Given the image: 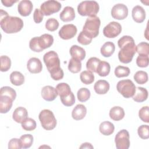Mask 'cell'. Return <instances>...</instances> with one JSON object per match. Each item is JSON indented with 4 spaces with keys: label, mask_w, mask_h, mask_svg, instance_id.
Returning <instances> with one entry per match:
<instances>
[{
    "label": "cell",
    "mask_w": 149,
    "mask_h": 149,
    "mask_svg": "<svg viewBox=\"0 0 149 149\" xmlns=\"http://www.w3.org/2000/svg\"><path fill=\"white\" fill-rule=\"evenodd\" d=\"M58 95L56 88L51 86H45L41 90V96L44 100L47 101H54Z\"/></svg>",
    "instance_id": "cell-15"
},
{
    "label": "cell",
    "mask_w": 149,
    "mask_h": 149,
    "mask_svg": "<svg viewBox=\"0 0 149 149\" xmlns=\"http://www.w3.org/2000/svg\"><path fill=\"white\" fill-rule=\"evenodd\" d=\"M77 27L73 24H68L63 26L59 30L58 34L63 40H69L75 36L77 33Z\"/></svg>",
    "instance_id": "cell-11"
},
{
    "label": "cell",
    "mask_w": 149,
    "mask_h": 149,
    "mask_svg": "<svg viewBox=\"0 0 149 149\" xmlns=\"http://www.w3.org/2000/svg\"><path fill=\"white\" fill-rule=\"evenodd\" d=\"M100 24L101 21L98 17H88L86 20L82 31L91 38H95L99 34Z\"/></svg>",
    "instance_id": "cell-5"
},
{
    "label": "cell",
    "mask_w": 149,
    "mask_h": 149,
    "mask_svg": "<svg viewBox=\"0 0 149 149\" xmlns=\"http://www.w3.org/2000/svg\"><path fill=\"white\" fill-rule=\"evenodd\" d=\"M149 63L148 55H139L136 59V64L139 67L146 68L147 67Z\"/></svg>",
    "instance_id": "cell-47"
},
{
    "label": "cell",
    "mask_w": 149,
    "mask_h": 149,
    "mask_svg": "<svg viewBox=\"0 0 149 149\" xmlns=\"http://www.w3.org/2000/svg\"><path fill=\"white\" fill-rule=\"evenodd\" d=\"M99 9L98 3L95 1H84L77 6V12L80 15L83 16H96Z\"/></svg>",
    "instance_id": "cell-4"
},
{
    "label": "cell",
    "mask_w": 149,
    "mask_h": 149,
    "mask_svg": "<svg viewBox=\"0 0 149 149\" xmlns=\"http://www.w3.org/2000/svg\"><path fill=\"white\" fill-rule=\"evenodd\" d=\"M118 91L126 98L132 97L136 91V86L133 82L129 80H122L116 84Z\"/></svg>",
    "instance_id": "cell-7"
},
{
    "label": "cell",
    "mask_w": 149,
    "mask_h": 149,
    "mask_svg": "<svg viewBox=\"0 0 149 149\" xmlns=\"http://www.w3.org/2000/svg\"><path fill=\"white\" fill-rule=\"evenodd\" d=\"M17 0H2L1 2L2 3V4L6 7H10L12 6L13 3L17 2Z\"/></svg>",
    "instance_id": "cell-51"
},
{
    "label": "cell",
    "mask_w": 149,
    "mask_h": 149,
    "mask_svg": "<svg viewBox=\"0 0 149 149\" xmlns=\"http://www.w3.org/2000/svg\"><path fill=\"white\" fill-rule=\"evenodd\" d=\"M39 44L41 48L44 50L50 47L54 42L53 36L49 34H44L38 37Z\"/></svg>",
    "instance_id": "cell-25"
},
{
    "label": "cell",
    "mask_w": 149,
    "mask_h": 149,
    "mask_svg": "<svg viewBox=\"0 0 149 149\" xmlns=\"http://www.w3.org/2000/svg\"><path fill=\"white\" fill-rule=\"evenodd\" d=\"M90 90L85 87L80 88L77 93V99L80 102H86L90 97Z\"/></svg>",
    "instance_id": "cell-36"
},
{
    "label": "cell",
    "mask_w": 149,
    "mask_h": 149,
    "mask_svg": "<svg viewBox=\"0 0 149 149\" xmlns=\"http://www.w3.org/2000/svg\"><path fill=\"white\" fill-rule=\"evenodd\" d=\"M22 127L26 131H31L36 128V122L34 119L27 118L22 123Z\"/></svg>",
    "instance_id": "cell-38"
},
{
    "label": "cell",
    "mask_w": 149,
    "mask_h": 149,
    "mask_svg": "<svg viewBox=\"0 0 149 149\" xmlns=\"http://www.w3.org/2000/svg\"><path fill=\"white\" fill-rule=\"evenodd\" d=\"M111 70L109 63L105 61H100L97 67L96 73L101 77H105L109 74Z\"/></svg>",
    "instance_id": "cell-30"
},
{
    "label": "cell",
    "mask_w": 149,
    "mask_h": 149,
    "mask_svg": "<svg viewBox=\"0 0 149 149\" xmlns=\"http://www.w3.org/2000/svg\"><path fill=\"white\" fill-rule=\"evenodd\" d=\"M33 8V3L29 0L21 1L17 5L18 12L22 16H29L31 13Z\"/></svg>",
    "instance_id": "cell-14"
},
{
    "label": "cell",
    "mask_w": 149,
    "mask_h": 149,
    "mask_svg": "<svg viewBox=\"0 0 149 149\" xmlns=\"http://www.w3.org/2000/svg\"><path fill=\"white\" fill-rule=\"evenodd\" d=\"M139 137L142 139H147L149 138V127L147 125L140 126L137 130Z\"/></svg>",
    "instance_id": "cell-44"
},
{
    "label": "cell",
    "mask_w": 149,
    "mask_h": 149,
    "mask_svg": "<svg viewBox=\"0 0 149 149\" xmlns=\"http://www.w3.org/2000/svg\"><path fill=\"white\" fill-rule=\"evenodd\" d=\"M136 52L139 55H149V44L146 42H141L136 46Z\"/></svg>",
    "instance_id": "cell-40"
},
{
    "label": "cell",
    "mask_w": 149,
    "mask_h": 149,
    "mask_svg": "<svg viewBox=\"0 0 149 149\" xmlns=\"http://www.w3.org/2000/svg\"><path fill=\"white\" fill-rule=\"evenodd\" d=\"M43 61L52 79L59 80L63 77L64 73L60 67V59L56 52L50 51L45 53L43 56Z\"/></svg>",
    "instance_id": "cell-2"
},
{
    "label": "cell",
    "mask_w": 149,
    "mask_h": 149,
    "mask_svg": "<svg viewBox=\"0 0 149 149\" xmlns=\"http://www.w3.org/2000/svg\"><path fill=\"white\" fill-rule=\"evenodd\" d=\"M87 113V109L83 104H77L72 112V118L76 120L83 119Z\"/></svg>",
    "instance_id": "cell-20"
},
{
    "label": "cell",
    "mask_w": 149,
    "mask_h": 149,
    "mask_svg": "<svg viewBox=\"0 0 149 149\" xmlns=\"http://www.w3.org/2000/svg\"><path fill=\"white\" fill-rule=\"evenodd\" d=\"M94 89L98 94H105L109 90V84L105 80H99L94 84Z\"/></svg>",
    "instance_id": "cell-22"
},
{
    "label": "cell",
    "mask_w": 149,
    "mask_h": 149,
    "mask_svg": "<svg viewBox=\"0 0 149 149\" xmlns=\"http://www.w3.org/2000/svg\"><path fill=\"white\" fill-rule=\"evenodd\" d=\"M139 116L143 122H149V108L148 106L143 107L139 110Z\"/></svg>",
    "instance_id": "cell-45"
},
{
    "label": "cell",
    "mask_w": 149,
    "mask_h": 149,
    "mask_svg": "<svg viewBox=\"0 0 149 149\" xmlns=\"http://www.w3.org/2000/svg\"><path fill=\"white\" fill-rule=\"evenodd\" d=\"M115 74L117 77H127L129 75L130 70L128 67L118 66L115 69Z\"/></svg>",
    "instance_id": "cell-37"
},
{
    "label": "cell",
    "mask_w": 149,
    "mask_h": 149,
    "mask_svg": "<svg viewBox=\"0 0 149 149\" xmlns=\"http://www.w3.org/2000/svg\"><path fill=\"white\" fill-rule=\"evenodd\" d=\"M28 116V112L27 109L22 107H19L16 108L13 112V119L17 123H22L25 120Z\"/></svg>",
    "instance_id": "cell-18"
},
{
    "label": "cell",
    "mask_w": 149,
    "mask_h": 149,
    "mask_svg": "<svg viewBox=\"0 0 149 149\" xmlns=\"http://www.w3.org/2000/svg\"><path fill=\"white\" fill-rule=\"evenodd\" d=\"M115 49V44L112 42L107 41L101 47L100 52L101 55L104 57H109L114 53Z\"/></svg>",
    "instance_id": "cell-26"
},
{
    "label": "cell",
    "mask_w": 149,
    "mask_h": 149,
    "mask_svg": "<svg viewBox=\"0 0 149 149\" xmlns=\"http://www.w3.org/2000/svg\"><path fill=\"white\" fill-rule=\"evenodd\" d=\"M124 109L119 106L112 107L109 111V116L111 119L115 121H119L122 119L125 116Z\"/></svg>",
    "instance_id": "cell-24"
},
{
    "label": "cell",
    "mask_w": 149,
    "mask_h": 149,
    "mask_svg": "<svg viewBox=\"0 0 149 149\" xmlns=\"http://www.w3.org/2000/svg\"><path fill=\"white\" fill-rule=\"evenodd\" d=\"M80 148H93V146L91 143H84L81 144V146L80 147Z\"/></svg>",
    "instance_id": "cell-52"
},
{
    "label": "cell",
    "mask_w": 149,
    "mask_h": 149,
    "mask_svg": "<svg viewBox=\"0 0 149 149\" xmlns=\"http://www.w3.org/2000/svg\"><path fill=\"white\" fill-rule=\"evenodd\" d=\"M56 90L60 98L67 97L72 93L70 86L66 83H59L56 86Z\"/></svg>",
    "instance_id": "cell-28"
},
{
    "label": "cell",
    "mask_w": 149,
    "mask_h": 149,
    "mask_svg": "<svg viewBox=\"0 0 149 149\" xmlns=\"http://www.w3.org/2000/svg\"><path fill=\"white\" fill-rule=\"evenodd\" d=\"M13 101L9 96L0 95V112L1 113H7L11 109Z\"/></svg>",
    "instance_id": "cell-16"
},
{
    "label": "cell",
    "mask_w": 149,
    "mask_h": 149,
    "mask_svg": "<svg viewBox=\"0 0 149 149\" xmlns=\"http://www.w3.org/2000/svg\"><path fill=\"white\" fill-rule=\"evenodd\" d=\"M44 14L41 10L38 8L36 9L33 14V19L35 23H40L43 20Z\"/></svg>",
    "instance_id": "cell-50"
},
{
    "label": "cell",
    "mask_w": 149,
    "mask_h": 149,
    "mask_svg": "<svg viewBox=\"0 0 149 149\" xmlns=\"http://www.w3.org/2000/svg\"><path fill=\"white\" fill-rule=\"evenodd\" d=\"M130 136L127 130H120L115 136V142L118 149H127L130 146Z\"/></svg>",
    "instance_id": "cell-8"
},
{
    "label": "cell",
    "mask_w": 149,
    "mask_h": 149,
    "mask_svg": "<svg viewBox=\"0 0 149 149\" xmlns=\"http://www.w3.org/2000/svg\"><path fill=\"white\" fill-rule=\"evenodd\" d=\"M122 31V26L118 22H111L109 23L103 29V34L107 38H115Z\"/></svg>",
    "instance_id": "cell-10"
},
{
    "label": "cell",
    "mask_w": 149,
    "mask_h": 149,
    "mask_svg": "<svg viewBox=\"0 0 149 149\" xmlns=\"http://www.w3.org/2000/svg\"><path fill=\"white\" fill-rule=\"evenodd\" d=\"M60 19L64 22H70L74 20L75 17V12L71 6H66L59 15Z\"/></svg>",
    "instance_id": "cell-19"
},
{
    "label": "cell",
    "mask_w": 149,
    "mask_h": 149,
    "mask_svg": "<svg viewBox=\"0 0 149 149\" xmlns=\"http://www.w3.org/2000/svg\"><path fill=\"white\" fill-rule=\"evenodd\" d=\"M27 68L31 73H38L42 70V65L38 58L33 57L27 61Z\"/></svg>",
    "instance_id": "cell-13"
},
{
    "label": "cell",
    "mask_w": 149,
    "mask_h": 149,
    "mask_svg": "<svg viewBox=\"0 0 149 149\" xmlns=\"http://www.w3.org/2000/svg\"><path fill=\"white\" fill-rule=\"evenodd\" d=\"M118 45L120 49L118 53L119 61L123 63H130L136 52V45L133 37L124 36L119 39Z\"/></svg>",
    "instance_id": "cell-1"
},
{
    "label": "cell",
    "mask_w": 149,
    "mask_h": 149,
    "mask_svg": "<svg viewBox=\"0 0 149 149\" xmlns=\"http://www.w3.org/2000/svg\"><path fill=\"white\" fill-rule=\"evenodd\" d=\"M99 130L103 135L109 136L113 133L115 126L112 123L109 121H104L100 124Z\"/></svg>",
    "instance_id": "cell-27"
},
{
    "label": "cell",
    "mask_w": 149,
    "mask_h": 149,
    "mask_svg": "<svg viewBox=\"0 0 149 149\" xmlns=\"http://www.w3.org/2000/svg\"><path fill=\"white\" fill-rule=\"evenodd\" d=\"M92 38L81 31L77 37V41L82 45H88L92 41Z\"/></svg>",
    "instance_id": "cell-46"
},
{
    "label": "cell",
    "mask_w": 149,
    "mask_h": 149,
    "mask_svg": "<svg viewBox=\"0 0 149 149\" xmlns=\"http://www.w3.org/2000/svg\"><path fill=\"white\" fill-rule=\"evenodd\" d=\"M42 127L47 130L54 129L56 126V120L53 112L49 109L42 110L38 116Z\"/></svg>",
    "instance_id": "cell-6"
},
{
    "label": "cell",
    "mask_w": 149,
    "mask_h": 149,
    "mask_svg": "<svg viewBox=\"0 0 149 149\" xmlns=\"http://www.w3.org/2000/svg\"><path fill=\"white\" fill-rule=\"evenodd\" d=\"M5 95L9 96L13 100H15L16 97V91L13 88L9 86H4L1 87L0 90V95Z\"/></svg>",
    "instance_id": "cell-41"
},
{
    "label": "cell",
    "mask_w": 149,
    "mask_h": 149,
    "mask_svg": "<svg viewBox=\"0 0 149 149\" xmlns=\"http://www.w3.org/2000/svg\"><path fill=\"white\" fill-rule=\"evenodd\" d=\"M148 98V91L146 88L138 87L136 88L135 93L133 96V99L137 102H142L145 101Z\"/></svg>",
    "instance_id": "cell-23"
},
{
    "label": "cell",
    "mask_w": 149,
    "mask_h": 149,
    "mask_svg": "<svg viewBox=\"0 0 149 149\" xmlns=\"http://www.w3.org/2000/svg\"><path fill=\"white\" fill-rule=\"evenodd\" d=\"M23 24V21L20 17L9 16L6 11L0 10V25L5 33L7 34L17 33L22 29Z\"/></svg>",
    "instance_id": "cell-3"
},
{
    "label": "cell",
    "mask_w": 149,
    "mask_h": 149,
    "mask_svg": "<svg viewBox=\"0 0 149 149\" xmlns=\"http://www.w3.org/2000/svg\"><path fill=\"white\" fill-rule=\"evenodd\" d=\"M101 60L96 57L90 58L86 63V68L88 71L91 72H96L97 67Z\"/></svg>",
    "instance_id": "cell-34"
},
{
    "label": "cell",
    "mask_w": 149,
    "mask_h": 149,
    "mask_svg": "<svg viewBox=\"0 0 149 149\" xmlns=\"http://www.w3.org/2000/svg\"><path fill=\"white\" fill-rule=\"evenodd\" d=\"M29 47L34 52H40L43 51V49L41 48L40 45L38 37H33L30 40L29 42Z\"/></svg>",
    "instance_id": "cell-43"
},
{
    "label": "cell",
    "mask_w": 149,
    "mask_h": 149,
    "mask_svg": "<svg viewBox=\"0 0 149 149\" xmlns=\"http://www.w3.org/2000/svg\"><path fill=\"white\" fill-rule=\"evenodd\" d=\"M132 18L137 23H141L143 22L146 19V12L144 8L140 6H135L132 11Z\"/></svg>",
    "instance_id": "cell-17"
},
{
    "label": "cell",
    "mask_w": 149,
    "mask_h": 149,
    "mask_svg": "<svg viewBox=\"0 0 149 149\" xmlns=\"http://www.w3.org/2000/svg\"><path fill=\"white\" fill-rule=\"evenodd\" d=\"M60 99L62 103L66 107H71L75 102V97L72 92L68 96Z\"/></svg>",
    "instance_id": "cell-48"
},
{
    "label": "cell",
    "mask_w": 149,
    "mask_h": 149,
    "mask_svg": "<svg viewBox=\"0 0 149 149\" xmlns=\"http://www.w3.org/2000/svg\"><path fill=\"white\" fill-rule=\"evenodd\" d=\"M60 2L54 0L47 1L43 2L40 6V10L45 16H49L59 12L61 8Z\"/></svg>",
    "instance_id": "cell-9"
},
{
    "label": "cell",
    "mask_w": 149,
    "mask_h": 149,
    "mask_svg": "<svg viewBox=\"0 0 149 149\" xmlns=\"http://www.w3.org/2000/svg\"><path fill=\"white\" fill-rule=\"evenodd\" d=\"M1 71L6 72L10 68L11 61L10 59L6 55L1 56Z\"/></svg>",
    "instance_id": "cell-39"
},
{
    "label": "cell",
    "mask_w": 149,
    "mask_h": 149,
    "mask_svg": "<svg viewBox=\"0 0 149 149\" xmlns=\"http://www.w3.org/2000/svg\"><path fill=\"white\" fill-rule=\"evenodd\" d=\"M111 15L115 19H125L128 15L127 7L123 3L116 4L111 9Z\"/></svg>",
    "instance_id": "cell-12"
},
{
    "label": "cell",
    "mask_w": 149,
    "mask_h": 149,
    "mask_svg": "<svg viewBox=\"0 0 149 149\" xmlns=\"http://www.w3.org/2000/svg\"><path fill=\"white\" fill-rule=\"evenodd\" d=\"M68 69L70 72L73 73H77L79 72L81 69V61L72 58L69 62Z\"/></svg>",
    "instance_id": "cell-31"
},
{
    "label": "cell",
    "mask_w": 149,
    "mask_h": 149,
    "mask_svg": "<svg viewBox=\"0 0 149 149\" xmlns=\"http://www.w3.org/2000/svg\"><path fill=\"white\" fill-rule=\"evenodd\" d=\"M134 80L139 84H143L146 83L148 81L147 73L143 70L137 71L134 74Z\"/></svg>",
    "instance_id": "cell-35"
},
{
    "label": "cell",
    "mask_w": 149,
    "mask_h": 149,
    "mask_svg": "<svg viewBox=\"0 0 149 149\" xmlns=\"http://www.w3.org/2000/svg\"><path fill=\"white\" fill-rule=\"evenodd\" d=\"M10 81L15 86H21L24 82V77L20 72L14 71L10 74Z\"/></svg>",
    "instance_id": "cell-29"
},
{
    "label": "cell",
    "mask_w": 149,
    "mask_h": 149,
    "mask_svg": "<svg viewBox=\"0 0 149 149\" xmlns=\"http://www.w3.org/2000/svg\"><path fill=\"white\" fill-rule=\"evenodd\" d=\"M70 54L73 58L76 59L80 61L83 60L86 57L85 50L83 48L77 45H73L70 47Z\"/></svg>",
    "instance_id": "cell-21"
},
{
    "label": "cell",
    "mask_w": 149,
    "mask_h": 149,
    "mask_svg": "<svg viewBox=\"0 0 149 149\" xmlns=\"http://www.w3.org/2000/svg\"><path fill=\"white\" fill-rule=\"evenodd\" d=\"M59 27V22L55 18L48 19L45 23V28L50 31H54L58 29Z\"/></svg>",
    "instance_id": "cell-42"
},
{
    "label": "cell",
    "mask_w": 149,
    "mask_h": 149,
    "mask_svg": "<svg viewBox=\"0 0 149 149\" xmlns=\"http://www.w3.org/2000/svg\"><path fill=\"white\" fill-rule=\"evenodd\" d=\"M80 79L83 83L90 84L94 81V75L90 71L84 70L80 73Z\"/></svg>",
    "instance_id": "cell-32"
},
{
    "label": "cell",
    "mask_w": 149,
    "mask_h": 149,
    "mask_svg": "<svg viewBox=\"0 0 149 149\" xmlns=\"http://www.w3.org/2000/svg\"><path fill=\"white\" fill-rule=\"evenodd\" d=\"M20 140L22 145V148H30L33 143V137L31 134H23L20 137Z\"/></svg>",
    "instance_id": "cell-33"
},
{
    "label": "cell",
    "mask_w": 149,
    "mask_h": 149,
    "mask_svg": "<svg viewBox=\"0 0 149 149\" xmlns=\"http://www.w3.org/2000/svg\"><path fill=\"white\" fill-rule=\"evenodd\" d=\"M8 148L12 149V148H17L20 149L22 148V145L20 143V139H16L13 138L8 143Z\"/></svg>",
    "instance_id": "cell-49"
}]
</instances>
